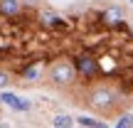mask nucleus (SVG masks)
Wrapping results in <instances>:
<instances>
[{"label": "nucleus", "instance_id": "obj_1", "mask_svg": "<svg viewBox=\"0 0 133 128\" xmlns=\"http://www.w3.org/2000/svg\"><path fill=\"white\" fill-rule=\"evenodd\" d=\"M74 79H76V66L69 59H57V62L49 66V81L54 86H59V89L74 84Z\"/></svg>", "mask_w": 133, "mask_h": 128}, {"label": "nucleus", "instance_id": "obj_2", "mask_svg": "<svg viewBox=\"0 0 133 128\" xmlns=\"http://www.w3.org/2000/svg\"><path fill=\"white\" fill-rule=\"evenodd\" d=\"M116 101H118V96H116V91L109 89V86H96L89 94V106L96 113H109L116 106Z\"/></svg>", "mask_w": 133, "mask_h": 128}, {"label": "nucleus", "instance_id": "obj_3", "mask_svg": "<svg viewBox=\"0 0 133 128\" xmlns=\"http://www.w3.org/2000/svg\"><path fill=\"white\" fill-rule=\"evenodd\" d=\"M20 10H22V3H20V0H0V12H3L5 17H12Z\"/></svg>", "mask_w": 133, "mask_h": 128}, {"label": "nucleus", "instance_id": "obj_4", "mask_svg": "<svg viewBox=\"0 0 133 128\" xmlns=\"http://www.w3.org/2000/svg\"><path fill=\"white\" fill-rule=\"evenodd\" d=\"M101 17H104V22H106V25H118L121 20H123V10L114 5V8H106Z\"/></svg>", "mask_w": 133, "mask_h": 128}, {"label": "nucleus", "instance_id": "obj_5", "mask_svg": "<svg viewBox=\"0 0 133 128\" xmlns=\"http://www.w3.org/2000/svg\"><path fill=\"white\" fill-rule=\"evenodd\" d=\"M39 20H42V25H47V27L62 25V15L54 12V10H42V12H39Z\"/></svg>", "mask_w": 133, "mask_h": 128}, {"label": "nucleus", "instance_id": "obj_6", "mask_svg": "<svg viewBox=\"0 0 133 128\" xmlns=\"http://www.w3.org/2000/svg\"><path fill=\"white\" fill-rule=\"evenodd\" d=\"M74 123H76V126H84V128H104V121L91 118V116H76Z\"/></svg>", "mask_w": 133, "mask_h": 128}, {"label": "nucleus", "instance_id": "obj_7", "mask_svg": "<svg viewBox=\"0 0 133 128\" xmlns=\"http://www.w3.org/2000/svg\"><path fill=\"white\" fill-rule=\"evenodd\" d=\"M52 126L54 128H71L74 126V116H69V113H57L52 118Z\"/></svg>", "mask_w": 133, "mask_h": 128}, {"label": "nucleus", "instance_id": "obj_8", "mask_svg": "<svg viewBox=\"0 0 133 128\" xmlns=\"http://www.w3.org/2000/svg\"><path fill=\"white\" fill-rule=\"evenodd\" d=\"M84 71V74H94L96 71V62L91 57H79V66H76V74Z\"/></svg>", "mask_w": 133, "mask_h": 128}, {"label": "nucleus", "instance_id": "obj_9", "mask_svg": "<svg viewBox=\"0 0 133 128\" xmlns=\"http://www.w3.org/2000/svg\"><path fill=\"white\" fill-rule=\"evenodd\" d=\"M116 128H133V111L116 118Z\"/></svg>", "mask_w": 133, "mask_h": 128}, {"label": "nucleus", "instance_id": "obj_10", "mask_svg": "<svg viewBox=\"0 0 133 128\" xmlns=\"http://www.w3.org/2000/svg\"><path fill=\"white\" fill-rule=\"evenodd\" d=\"M39 74H42V69H39L37 64L30 66V69H25V79H27V81H37V79H39Z\"/></svg>", "mask_w": 133, "mask_h": 128}, {"label": "nucleus", "instance_id": "obj_11", "mask_svg": "<svg viewBox=\"0 0 133 128\" xmlns=\"http://www.w3.org/2000/svg\"><path fill=\"white\" fill-rule=\"evenodd\" d=\"M10 84H12V76H10L5 69H0V91H3V89H8Z\"/></svg>", "mask_w": 133, "mask_h": 128}, {"label": "nucleus", "instance_id": "obj_12", "mask_svg": "<svg viewBox=\"0 0 133 128\" xmlns=\"http://www.w3.org/2000/svg\"><path fill=\"white\" fill-rule=\"evenodd\" d=\"M131 32H133V22H131Z\"/></svg>", "mask_w": 133, "mask_h": 128}]
</instances>
